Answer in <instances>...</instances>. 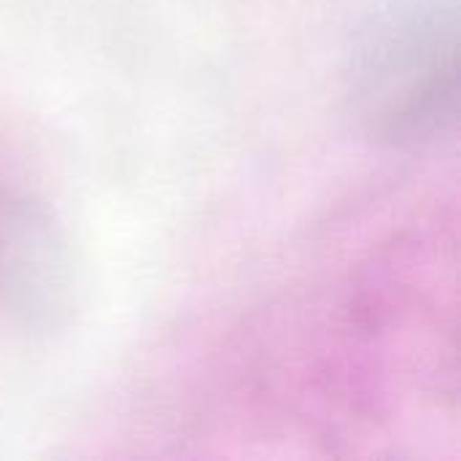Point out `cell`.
<instances>
[{
	"mask_svg": "<svg viewBox=\"0 0 461 461\" xmlns=\"http://www.w3.org/2000/svg\"><path fill=\"white\" fill-rule=\"evenodd\" d=\"M370 86L373 111L389 127H419L454 97L456 30L438 14L402 19L378 46Z\"/></svg>",
	"mask_w": 461,
	"mask_h": 461,
	"instance_id": "obj_1",
	"label": "cell"
}]
</instances>
